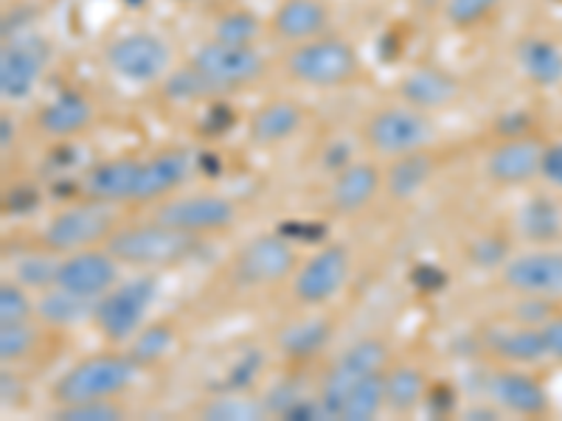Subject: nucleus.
Instances as JSON below:
<instances>
[{
	"label": "nucleus",
	"instance_id": "obj_1",
	"mask_svg": "<svg viewBox=\"0 0 562 421\" xmlns=\"http://www.w3.org/2000/svg\"><path fill=\"white\" fill-rule=\"evenodd\" d=\"M200 242H203V237L169 228L153 217L147 223L119 225L104 248L122 262V268L158 273V270L178 268L186 259H192Z\"/></svg>",
	"mask_w": 562,
	"mask_h": 421
},
{
	"label": "nucleus",
	"instance_id": "obj_2",
	"mask_svg": "<svg viewBox=\"0 0 562 421\" xmlns=\"http://www.w3.org/2000/svg\"><path fill=\"white\" fill-rule=\"evenodd\" d=\"M140 368L127 351H104L79 360L65 368L52 385L54 405L90 402V399H113L122 396L138 379Z\"/></svg>",
	"mask_w": 562,
	"mask_h": 421
},
{
	"label": "nucleus",
	"instance_id": "obj_3",
	"mask_svg": "<svg viewBox=\"0 0 562 421\" xmlns=\"http://www.w3.org/2000/svg\"><path fill=\"white\" fill-rule=\"evenodd\" d=\"M158 293V273L140 270L133 278L119 281L113 289H108L93 304V320L90 323L97 326V332L110 345H127L140 332V326L147 323V315L153 309Z\"/></svg>",
	"mask_w": 562,
	"mask_h": 421
},
{
	"label": "nucleus",
	"instance_id": "obj_4",
	"mask_svg": "<svg viewBox=\"0 0 562 421\" xmlns=\"http://www.w3.org/2000/svg\"><path fill=\"white\" fill-rule=\"evenodd\" d=\"M119 205L99 203V200L79 197L48 217L40 230V248L57 255L77 253V250L102 248L119 228Z\"/></svg>",
	"mask_w": 562,
	"mask_h": 421
},
{
	"label": "nucleus",
	"instance_id": "obj_5",
	"mask_svg": "<svg viewBox=\"0 0 562 421\" xmlns=\"http://www.w3.org/2000/svg\"><path fill=\"white\" fill-rule=\"evenodd\" d=\"M288 77L304 88L335 90L355 82L360 73V57L355 45L340 37H313L295 43L284 59Z\"/></svg>",
	"mask_w": 562,
	"mask_h": 421
},
{
	"label": "nucleus",
	"instance_id": "obj_6",
	"mask_svg": "<svg viewBox=\"0 0 562 421\" xmlns=\"http://www.w3.org/2000/svg\"><path fill=\"white\" fill-rule=\"evenodd\" d=\"M436 140V124L430 113L411 104H389L363 122V144L378 158H403V155L430 149Z\"/></svg>",
	"mask_w": 562,
	"mask_h": 421
},
{
	"label": "nucleus",
	"instance_id": "obj_7",
	"mask_svg": "<svg viewBox=\"0 0 562 421\" xmlns=\"http://www.w3.org/2000/svg\"><path fill=\"white\" fill-rule=\"evenodd\" d=\"M299 250L281 230L256 234L243 244L231 262L234 284L243 289H270L290 281L299 270Z\"/></svg>",
	"mask_w": 562,
	"mask_h": 421
},
{
	"label": "nucleus",
	"instance_id": "obj_8",
	"mask_svg": "<svg viewBox=\"0 0 562 421\" xmlns=\"http://www.w3.org/2000/svg\"><path fill=\"white\" fill-rule=\"evenodd\" d=\"M389 365L391 351L385 340L380 338H360L349 349L340 351V357L329 365L326 377L321 379L318 394H315L326 419H340V408H344L349 390L371 374L385 371Z\"/></svg>",
	"mask_w": 562,
	"mask_h": 421
},
{
	"label": "nucleus",
	"instance_id": "obj_9",
	"mask_svg": "<svg viewBox=\"0 0 562 421\" xmlns=\"http://www.w3.org/2000/svg\"><path fill=\"white\" fill-rule=\"evenodd\" d=\"M351 250L340 242L321 244L315 253H310L299 264L295 275L290 278V293L295 304L307 309H318L333 304L346 289L351 278Z\"/></svg>",
	"mask_w": 562,
	"mask_h": 421
},
{
	"label": "nucleus",
	"instance_id": "obj_10",
	"mask_svg": "<svg viewBox=\"0 0 562 421\" xmlns=\"http://www.w3.org/2000/svg\"><path fill=\"white\" fill-rule=\"evenodd\" d=\"M104 62L130 84H155L172 73V45L155 32H127L104 48Z\"/></svg>",
	"mask_w": 562,
	"mask_h": 421
},
{
	"label": "nucleus",
	"instance_id": "obj_11",
	"mask_svg": "<svg viewBox=\"0 0 562 421\" xmlns=\"http://www.w3.org/2000/svg\"><path fill=\"white\" fill-rule=\"evenodd\" d=\"M153 217L169 228L183 230V234L209 237V234H225V230L234 228L239 219V208L225 194H172V197L160 200L155 205Z\"/></svg>",
	"mask_w": 562,
	"mask_h": 421
},
{
	"label": "nucleus",
	"instance_id": "obj_12",
	"mask_svg": "<svg viewBox=\"0 0 562 421\" xmlns=\"http://www.w3.org/2000/svg\"><path fill=\"white\" fill-rule=\"evenodd\" d=\"M189 65H194L209 82L217 84L220 93L259 82L268 68L262 54L256 52V45H231L214 37L200 45Z\"/></svg>",
	"mask_w": 562,
	"mask_h": 421
},
{
	"label": "nucleus",
	"instance_id": "obj_13",
	"mask_svg": "<svg viewBox=\"0 0 562 421\" xmlns=\"http://www.w3.org/2000/svg\"><path fill=\"white\" fill-rule=\"evenodd\" d=\"M501 284L524 298H562V250L537 248L501 264Z\"/></svg>",
	"mask_w": 562,
	"mask_h": 421
},
{
	"label": "nucleus",
	"instance_id": "obj_14",
	"mask_svg": "<svg viewBox=\"0 0 562 421\" xmlns=\"http://www.w3.org/2000/svg\"><path fill=\"white\" fill-rule=\"evenodd\" d=\"M122 281V262L108 248H88L59 255L54 287H63L88 300H99Z\"/></svg>",
	"mask_w": 562,
	"mask_h": 421
},
{
	"label": "nucleus",
	"instance_id": "obj_15",
	"mask_svg": "<svg viewBox=\"0 0 562 421\" xmlns=\"http://www.w3.org/2000/svg\"><path fill=\"white\" fill-rule=\"evenodd\" d=\"M48 65V45L34 34L14 37L0 52V96L7 102H23L34 93Z\"/></svg>",
	"mask_w": 562,
	"mask_h": 421
},
{
	"label": "nucleus",
	"instance_id": "obj_16",
	"mask_svg": "<svg viewBox=\"0 0 562 421\" xmlns=\"http://www.w3.org/2000/svg\"><path fill=\"white\" fill-rule=\"evenodd\" d=\"M543 144L529 135H515L504 138L490 149L484 160V174L490 183L501 189H518L529 185L540 178V163H543Z\"/></svg>",
	"mask_w": 562,
	"mask_h": 421
},
{
	"label": "nucleus",
	"instance_id": "obj_17",
	"mask_svg": "<svg viewBox=\"0 0 562 421\" xmlns=\"http://www.w3.org/2000/svg\"><path fill=\"white\" fill-rule=\"evenodd\" d=\"M490 402L501 410V413L524 416V419H540L551 410L549 390L535 374L520 371V365L512 368L495 371L486 385Z\"/></svg>",
	"mask_w": 562,
	"mask_h": 421
},
{
	"label": "nucleus",
	"instance_id": "obj_18",
	"mask_svg": "<svg viewBox=\"0 0 562 421\" xmlns=\"http://www.w3.org/2000/svg\"><path fill=\"white\" fill-rule=\"evenodd\" d=\"M383 194V169L374 160H349L335 169L329 183V210L338 217H358Z\"/></svg>",
	"mask_w": 562,
	"mask_h": 421
},
{
	"label": "nucleus",
	"instance_id": "obj_19",
	"mask_svg": "<svg viewBox=\"0 0 562 421\" xmlns=\"http://www.w3.org/2000/svg\"><path fill=\"white\" fill-rule=\"evenodd\" d=\"M194 155L189 149H164L140 163L138 192H135V205L160 203V200L172 197L186 185V180L194 172Z\"/></svg>",
	"mask_w": 562,
	"mask_h": 421
},
{
	"label": "nucleus",
	"instance_id": "obj_20",
	"mask_svg": "<svg viewBox=\"0 0 562 421\" xmlns=\"http://www.w3.org/2000/svg\"><path fill=\"white\" fill-rule=\"evenodd\" d=\"M140 163L144 158H108L93 163L79 180V197L99 200L108 205L135 203Z\"/></svg>",
	"mask_w": 562,
	"mask_h": 421
},
{
	"label": "nucleus",
	"instance_id": "obj_21",
	"mask_svg": "<svg viewBox=\"0 0 562 421\" xmlns=\"http://www.w3.org/2000/svg\"><path fill=\"white\" fill-rule=\"evenodd\" d=\"M97 118V107L85 93L79 90H63L48 104H43L34 118L37 124V133L48 140H74L77 135L88 133L90 124Z\"/></svg>",
	"mask_w": 562,
	"mask_h": 421
},
{
	"label": "nucleus",
	"instance_id": "obj_22",
	"mask_svg": "<svg viewBox=\"0 0 562 421\" xmlns=\"http://www.w3.org/2000/svg\"><path fill=\"white\" fill-rule=\"evenodd\" d=\"M461 96V84L453 73L448 70L434 68V65H422V68L408 70L403 79H400V99L405 104L416 110H425V113H434V110H445Z\"/></svg>",
	"mask_w": 562,
	"mask_h": 421
},
{
	"label": "nucleus",
	"instance_id": "obj_23",
	"mask_svg": "<svg viewBox=\"0 0 562 421\" xmlns=\"http://www.w3.org/2000/svg\"><path fill=\"white\" fill-rule=\"evenodd\" d=\"M304 110L290 99H270L248 118V140L254 147H279L301 133Z\"/></svg>",
	"mask_w": 562,
	"mask_h": 421
},
{
	"label": "nucleus",
	"instance_id": "obj_24",
	"mask_svg": "<svg viewBox=\"0 0 562 421\" xmlns=\"http://www.w3.org/2000/svg\"><path fill=\"white\" fill-rule=\"evenodd\" d=\"M329 26V7L324 0H281L270 14V32L284 43H304Z\"/></svg>",
	"mask_w": 562,
	"mask_h": 421
},
{
	"label": "nucleus",
	"instance_id": "obj_25",
	"mask_svg": "<svg viewBox=\"0 0 562 421\" xmlns=\"http://www.w3.org/2000/svg\"><path fill=\"white\" fill-rule=\"evenodd\" d=\"M434 172L436 160L430 149L391 158L389 167L383 169V194L391 203H411L428 189Z\"/></svg>",
	"mask_w": 562,
	"mask_h": 421
},
{
	"label": "nucleus",
	"instance_id": "obj_26",
	"mask_svg": "<svg viewBox=\"0 0 562 421\" xmlns=\"http://www.w3.org/2000/svg\"><path fill=\"white\" fill-rule=\"evenodd\" d=\"M335 323L326 315H304V318L293 320L279 332L276 345H279L281 357L293 360V363H304V360L318 357L326 345L333 343Z\"/></svg>",
	"mask_w": 562,
	"mask_h": 421
},
{
	"label": "nucleus",
	"instance_id": "obj_27",
	"mask_svg": "<svg viewBox=\"0 0 562 421\" xmlns=\"http://www.w3.org/2000/svg\"><path fill=\"white\" fill-rule=\"evenodd\" d=\"M428 371L414 363H400L385 368V410L394 416H411L428 402Z\"/></svg>",
	"mask_w": 562,
	"mask_h": 421
},
{
	"label": "nucleus",
	"instance_id": "obj_28",
	"mask_svg": "<svg viewBox=\"0 0 562 421\" xmlns=\"http://www.w3.org/2000/svg\"><path fill=\"white\" fill-rule=\"evenodd\" d=\"M490 349L498 360H504V363L509 365H520V368H524V365L543 363V360L549 357L543 332H540V326L535 323H520L515 326V329H509V332L504 329V332L495 334Z\"/></svg>",
	"mask_w": 562,
	"mask_h": 421
},
{
	"label": "nucleus",
	"instance_id": "obj_29",
	"mask_svg": "<svg viewBox=\"0 0 562 421\" xmlns=\"http://www.w3.org/2000/svg\"><path fill=\"white\" fill-rule=\"evenodd\" d=\"M93 304L82 295H74L63 287H48L37 293V320L52 329H68L82 320H93Z\"/></svg>",
	"mask_w": 562,
	"mask_h": 421
},
{
	"label": "nucleus",
	"instance_id": "obj_30",
	"mask_svg": "<svg viewBox=\"0 0 562 421\" xmlns=\"http://www.w3.org/2000/svg\"><path fill=\"white\" fill-rule=\"evenodd\" d=\"M178 345V326L172 320H149L140 326V332L124 345L130 357L135 360L140 371L153 368V365L164 363Z\"/></svg>",
	"mask_w": 562,
	"mask_h": 421
},
{
	"label": "nucleus",
	"instance_id": "obj_31",
	"mask_svg": "<svg viewBox=\"0 0 562 421\" xmlns=\"http://www.w3.org/2000/svg\"><path fill=\"white\" fill-rule=\"evenodd\" d=\"M518 62L526 77L540 88H554L562 82V52L549 39H526L518 48Z\"/></svg>",
	"mask_w": 562,
	"mask_h": 421
},
{
	"label": "nucleus",
	"instance_id": "obj_32",
	"mask_svg": "<svg viewBox=\"0 0 562 421\" xmlns=\"http://www.w3.org/2000/svg\"><path fill=\"white\" fill-rule=\"evenodd\" d=\"M385 410V371L371 374L358 383L346 396L340 419L344 421H371Z\"/></svg>",
	"mask_w": 562,
	"mask_h": 421
},
{
	"label": "nucleus",
	"instance_id": "obj_33",
	"mask_svg": "<svg viewBox=\"0 0 562 421\" xmlns=\"http://www.w3.org/2000/svg\"><path fill=\"white\" fill-rule=\"evenodd\" d=\"M562 228V214L554 200L535 197L520 210V230L531 242H551Z\"/></svg>",
	"mask_w": 562,
	"mask_h": 421
},
{
	"label": "nucleus",
	"instance_id": "obj_34",
	"mask_svg": "<svg viewBox=\"0 0 562 421\" xmlns=\"http://www.w3.org/2000/svg\"><path fill=\"white\" fill-rule=\"evenodd\" d=\"M164 96L172 99V102H203V99L223 96V93H220L217 84L209 82L194 65H186V68L172 70V73L164 79Z\"/></svg>",
	"mask_w": 562,
	"mask_h": 421
},
{
	"label": "nucleus",
	"instance_id": "obj_35",
	"mask_svg": "<svg viewBox=\"0 0 562 421\" xmlns=\"http://www.w3.org/2000/svg\"><path fill=\"white\" fill-rule=\"evenodd\" d=\"M200 416L211 421H254L268 416V408H265L262 399H250L239 390H231V394L217 396V399H209Z\"/></svg>",
	"mask_w": 562,
	"mask_h": 421
},
{
	"label": "nucleus",
	"instance_id": "obj_36",
	"mask_svg": "<svg viewBox=\"0 0 562 421\" xmlns=\"http://www.w3.org/2000/svg\"><path fill=\"white\" fill-rule=\"evenodd\" d=\"M40 320L26 323H0V363L18 365L34 354L40 343Z\"/></svg>",
	"mask_w": 562,
	"mask_h": 421
},
{
	"label": "nucleus",
	"instance_id": "obj_37",
	"mask_svg": "<svg viewBox=\"0 0 562 421\" xmlns=\"http://www.w3.org/2000/svg\"><path fill=\"white\" fill-rule=\"evenodd\" d=\"M26 320H37V295L18 278H7L0 284V323Z\"/></svg>",
	"mask_w": 562,
	"mask_h": 421
},
{
	"label": "nucleus",
	"instance_id": "obj_38",
	"mask_svg": "<svg viewBox=\"0 0 562 421\" xmlns=\"http://www.w3.org/2000/svg\"><path fill=\"white\" fill-rule=\"evenodd\" d=\"M127 416V408L119 402V396L113 399H90V402H74V405H54L52 419L59 421H119Z\"/></svg>",
	"mask_w": 562,
	"mask_h": 421
},
{
	"label": "nucleus",
	"instance_id": "obj_39",
	"mask_svg": "<svg viewBox=\"0 0 562 421\" xmlns=\"http://www.w3.org/2000/svg\"><path fill=\"white\" fill-rule=\"evenodd\" d=\"M57 264L59 255L52 250H43L40 255H26L14 264V275L20 284H26L32 293H43V289L54 287V278H57Z\"/></svg>",
	"mask_w": 562,
	"mask_h": 421
},
{
	"label": "nucleus",
	"instance_id": "obj_40",
	"mask_svg": "<svg viewBox=\"0 0 562 421\" xmlns=\"http://www.w3.org/2000/svg\"><path fill=\"white\" fill-rule=\"evenodd\" d=\"M259 34H262V23L250 12H228L214 26V39L231 45H254Z\"/></svg>",
	"mask_w": 562,
	"mask_h": 421
},
{
	"label": "nucleus",
	"instance_id": "obj_41",
	"mask_svg": "<svg viewBox=\"0 0 562 421\" xmlns=\"http://www.w3.org/2000/svg\"><path fill=\"white\" fill-rule=\"evenodd\" d=\"M498 7L501 0H448L445 3V20L453 29H473Z\"/></svg>",
	"mask_w": 562,
	"mask_h": 421
},
{
	"label": "nucleus",
	"instance_id": "obj_42",
	"mask_svg": "<svg viewBox=\"0 0 562 421\" xmlns=\"http://www.w3.org/2000/svg\"><path fill=\"white\" fill-rule=\"evenodd\" d=\"M40 200L43 197H40L37 185L20 183L7 192L3 208H7V214H12V217H26V214H32V210L40 208Z\"/></svg>",
	"mask_w": 562,
	"mask_h": 421
},
{
	"label": "nucleus",
	"instance_id": "obj_43",
	"mask_svg": "<svg viewBox=\"0 0 562 421\" xmlns=\"http://www.w3.org/2000/svg\"><path fill=\"white\" fill-rule=\"evenodd\" d=\"M540 178H543L546 183L562 189V140L546 144L543 163H540Z\"/></svg>",
	"mask_w": 562,
	"mask_h": 421
},
{
	"label": "nucleus",
	"instance_id": "obj_44",
	"mask_svg": "<svg viewBox=\"0 0 562 421\" xmlns=\"http://www.w3.org/2000/svg\"><path fill=\"white\" fill-rule=\"evenodd\" d=\"M473 259H475V264H486V268H501V264H504L509 255H506V244L501 242V239L484 237V239H479V242H475Z\"/></svg>",
	"mask_w": 562,
	"mask_h": 421
},
{
	"label": "nucleus",
	"instance_id": "obj_45",
	"mask_svg": "<svg viewBox=\"0 0 562 421\" xmlns=\"http://www.w3.org/2000/svg\"><path fill=\"white\" fill-rule=\"evenodd\" d=\"M540 332H543L549 357L562 363V315H549V318L540 323Z\"/></svg>",
	"mask_w": 562,
	"mask_h": 421
},
{
	"label": "nucleus",
	"instance_id": "obj_46",
	"mask_svg": "<svg viewBox=\"0 0 562 421\" xmlns=\"http://www.w3.org/2000/svg\"><path fill=\"white\" fill-rule=\"evenodd\" d=\"M14 135H18L14 118H9V115L3 113V118H0V149H3V152H12L14 149Z\"/></svg>",
	"mask_w": 562,
	"mask_h": 421
}]
</instances>
